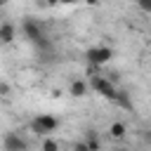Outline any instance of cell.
I'll return each instance as SVG.
<instances>
[{"label": "cell", "instance_id": "cell-11", "mask_svg": "<svg viewBox=\"0 0 151 151\" xmlns=\"http://www.w3.org/2000/svg\"><path fill=\"white\" fill-rule=\"evenodd\" d=\"M134 5L142 9V12H146V14H151V0H134Z\"/></svg>", "mask_w": 151, "mask_h": 151}, {"label": "cell", "instance_id": "cell-15", "mask_svg": "<svg viewBox=\"0 0 151 151\" xmlns=\"http://www.w3.org/2000/svg\"><path fill=\"white\" fill-rule=\"evenodd\" d=\"M83 2H85V5H90V7H97L101 0H83Z\"/></svg>", "mask_w": 151, "mask_h": 151}, {"label": "cell", "instance_id": "cell-17", "mask_svg": "<svg viewBox=\"0 0 151 151\" xmlns=\"http://www.w3.org/2000/svg\"><path fill=\"white\" fill-rule=\"evenodd\" d=\"M9 5V0H0V7H7Z\"/></svg>", "mask_w": 151, "mask_h": 151}, {"label": "cell", "instance_id": "cell-1", "mask_svg": "<svg viewBox=\"0 0 151 151\" xmlns=\"http://www.w3.org/2000/svg\"><path fill=\"white\" fill-rule=\"evenodd\" d=\"M21 33L26 35V40H28L40 54H52L54 45H52V40L47 38V33H45V28H42V24H40L38 19L26 17V19L21 21Z\"/></svg>", "mask_w": 151, "mask_h": 151}, {"label": "cell", "instance_id": "cell-18", "mask_svg": "<svg viewBox=\"0 0 151 151\" xmlns=\"http://www.w3.org/2000/svg\"><path fill=\"white\" fill-rule=\"evenodd\" d=\"M146 139H149V142H151V132H149V134H146Z\"/></svg>", "mask_w": 151, "mask_h": 151}, {"label": "cell", "instance_id": "cell-3", "mask_svg": "<svg viewBox=\"0 0 151 151\" xmlns=\"http://www.w3.org/2000/svg\"><path fill=\"white\" fill-rule=\"evenodd\" d=\"M31 127H33V132H38V134L45 137V134H52V132L59 127V118L52 116V113H40V116L33 118Z\"/></svg>", "mask_w": 151, "mask_h": 151}, {"label": "cell", "instance_id": "cell-9", "mask_svg": "<svg viewBox=\"0 0 151 151\" xmlns=\"http://www.w3.org/2000/svg\"><path fill=\"white\" fill-rule=\"evenodd\" d=\"M85 142H87V151H94V149H101V142L97 139V134H94V132H87V139H85Z\"/></svg>", "mask_w": 151, "mask_h": 151}, {"label": "cell", "instance_id": "cell-8", "mask_svg": "<svg viewBox=\"0 0 151 151\" xmlns=\"http://www.w3.org/2000/svg\"><path fill=\"white\" fill-rule=\"evenodd\" d=\"M109 134L113 137V139H125V134H127V127H125V123H111V127H109Z\"/></svg>", "mask_w": 151, "mask_h": 151}, {"label": "cell", "instance_id": "cell-10", "mask_svg": "<svg viewBox=\"0 0 151 151\" xmlns=\"http://www.w3.org/2000/svg\"><path fill=\"white\" fill-rule=\"evenodd\" d=\"M40 146H42L45 151H59V142H57V139H45Z\"/></svg>", "mask_w": 151, "mask_h": 151}, {"label": "cell", "instance_id": "cell-4", "mask_svg": "<svg viewBox=\"0 0 151 151\" xmlns=\"http://www.w3.org/2000/svg\"><path fill=\"white\" fill-rule=\"evenodd\" d=\"M85 57H87L90 64H94V66H104V64H109V61L113 59V50H111L109 45H94V47L87 50Z\"/></svg>", "mask_w": 151, "mask_h": 151}, {"label": "cell", "instance_id": "cell-12", "mask_svg": "<svg viewBox=\"0 0 151 151\" xmlns=\"http://www.w3.org/2000/svg\"><path fill=\"white\" fill-rule=\"evenodd\" d=\"M9 92H12L9 85H7V83H0V94H2V97H9Z\"/></svg>", "mask_w": 151, "mask_h": 151}, {"label": "cell", "instance_id": "cell-2", "mask_svg": "<svg viewBox=\"0 0 151 151\" xmlns=\"http://www.w3.org/2000/svg\"><path fill=\"white\" fill-rule=\"evenodd\" d=\"M90 87L99 94V97H104V99H109V101H116L118 99V87H116V83L111 80V78H104V76H90Z\"/></svg>", "mask_w": 151, "mask_h": 151}, {"label": "cell", "instance_id": "cell-7", "mask_svg": "<svg viewBox=\"0 0 151 151\" xmlns=\"http://www.w3.org/2000/svg\"><path fill=\"white\" fill-rule=\"evenodd\" d=\"M68 94L71 97H85L87 94V83L85 80H73L71 87H68Z\"/></svg>", "mask_w": 151, "mask_h": 151}, {"label": "cell", "instance_id": "cell-14", "mask_svg": "<svg viewBox=\"0 0 151 151\" xmlns=\"http://www.w3.org/2000/svg\"><path fill=\"white\" fill-rule=\"evenodd\" d=\"M45 5L47 7H57V5H61V0H45Z\"/></svg>", "mask_w": 151, "mask_h": 151}, {"label": "cell", "instance_id": "cell-16", "mask_svg": "<svg viewBox=\"0 0 151 151\" xmlns=\"http://www.w3.org/2000/svg\"><path fill=\"white\" fill-rule=\"evenodd\" d=\"M76 2H80V0H61V5H76Z\"/></svg>", "mask_w": 151, "mask_h": 151}, {"label": "cell", "instance_id": "cell-6", "mask_svg": "<svg viewBox=\"0 0 151 151\" xmlns=\"http://www.w3.org/2000/svg\"><path fill=\"white\" fill-rule=\"evenodd\" d=\"M14 40H17V26L12 21H0V42L12 45Z\"/></svg>", "mask_w": 151, "mask_h": 151}, {"label": "cell", "instance_id": "cell-13", "mask_svg": "<svg viewBox=\"0 0 151 151\" xmlns=\"http://www.w3.org/2000/svg\"><path fill=\"white\" fill-rule=\"evenodd\" d=\"M73 149H76V151H87V142H76Z\"/></svg>", "mask_w": 151, "mask_h": 151}, {"label": "cell", "instance_id": "cell-19", "mask_svg": "<svg viewBox=\"0 0 151 151\" xmlns=\"http://www.w3.org/2000/svg\"><path fill=\"white\" fill-rule=\"evenodd\" d=\"M149 40H151V31H149Z\"/></svg>", "mask_w": 151, "mask_h": 151}, {"label": "cell", "instance_id": "cell-5", "mask_svg": "<svg viewBox=\"0 0 151 151\" xmlns=\"http://www.w3.org/2000/svg\"><path fill=\"white\" fill-rule=\"evenodd\" d=\"M2 146L7 151H26L28 149V142L24 137H19V132H7L5 139H2Z\"/></svg>", "mask_w": 151, "mask_h": 151}]
</instances>
